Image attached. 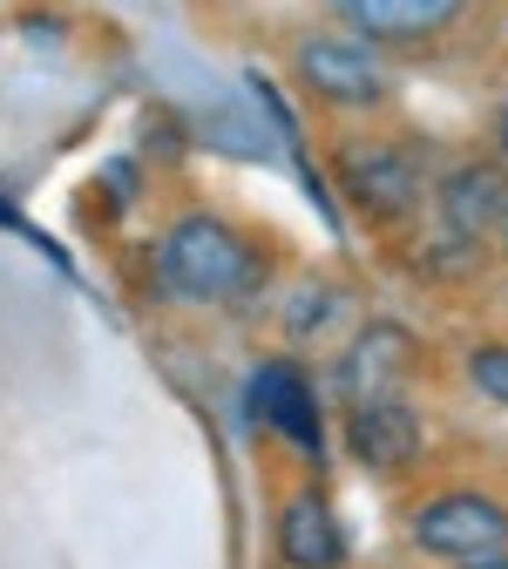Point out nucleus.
<instances>
[{
  "label": "nucleus",
  "instance_id": "obj_13",
  "mask_svg": "<svg viewBox=\"0 0 508 569\" xmlns=\"http://www.w3.org/2000/svg\"><path fill=\"white\" fill-rule=\"evenodd\" d=\"M495 150H501V163H508V102H501V116H495Z\"/></svg>",
  "mask_w": 508,
  "mask_h": 569
},
{
  "label": "nucleus",
  "instance_id": "obj_7",
  "mask_svg": "<svg viewBox=\"0 0 508 569\" xmlns=\"http://www.w3.org/2000/svg\"><path fill=\"white\" fill-rule=\"evenodd\" d=\"M468 0H339V14L367 28V41H427L461 21Z\"/></svg>",
  "mask_w": 508,
  "mask_h": 569
},
{
  "label": "nucleus",
  "instance_id": "obj_4",
  "mask_svg": "<svg viewBox=\"0 0 508 569\" xmlns=\"http://www.w3.org/2000/svg\"><path fill=\"white\" fill-rule=\"evenodd\" d=\"M299 82L319 96V102H339V109H373L387 96V68L367 41H306L299 48Z\"/></svg>",
  "mask_w": 508,
  "mask_h": 569
},
{
  "label": "nucleus",
  "instance_id": "obj_8",
  "mask_svg": "<svg viewBox=\"0 0 508 569\" xmlns=\"http://www.w3.org/2000/svg\"><path fill=\"white\" fill-rule=\"evenodd\" d=\"M278 556L292 569H339L346 542H339V522L326 509V495H292L278 516Z\"/></svg>",
  "mask_w": 508,
  "mask_h": 569
},
{
  "label": "nucleus",
  "instance_id": "obj_12",
  "mask_svg": "<svg viewBox=\"0 0 508 569\" xmlns=\"http://www.w3.org/2000/svg\"><path fill=\"white\" fill-rule=\"evenodd\" d=\"M461 569H508V542H501V549H481V556H468Z\"/></svg>",
  "mask_w": 508,
  "mask_h": 569
},
{
  "label": "nucleus",
  "instance_id": "obj_10",
  "mask_svg": "<svg viewBox=\"0 0 508 569\" xmlns=\"http://www.w3.org/2000/svg\"><path fill=\"white\" fill-rule=\"evenodd\" d=\"M400 373H407V332L373 326L367 339L352 346V367H346L352 393H394V380H400Z\"/></svg>",
  "mask_w": 508,
  "mask_h": 569
},
{
  "label": "nucleus",
  "instance_id": "obj_14",
  "mask_svg": "<svg viewBox=\"0 0 508 569\" xmlns=\"http://www.w3.org/2000/svg\"><path fill=\"white\" fill-rule=\"evenodd\" d=\"M501 238H508V224H501Z\"/></svg>",
  "mask_w": 508,
  "mask_h": 569
},
{
  "label": "nucleus",
  "instance_id": "obj_1",
  "mask_svg": "<svg viewBox=\"0 0 508 569\" xmlns=\"http://www.w3.org/2000/svg\"><path fill=\"white\" fill-rule=\"evenodd\" d=\"M157 271L177 299L190 306H231L245 292H258L265 258L225 224V218H177L170 238L157 244Z\"/></svg>",
  "mask_w": 508,
  "mask_h": 569
},
{
  "label": "nucleus",
  "instance_id": "obj_9",
  "mask_svg": "<svg viewBox=\"0 0 508 569\" xmlns=\"http://www.w3.org/2000/svg\"><path fill=\"white\" fill-rule=\"evenodd\" d=\"M251 400H258V413L271 420V427H285L306 455H319V407H312V387H306V373L299 367H265L258 380H251Z\"/></svg>",
  "mask_w": 508,
  "mask_h": 569
},
{
  "label": "nucleus",
  "instance_id": "obj_2",
  "mask_svg": "<svg viewBox=\"0 0 508 569\" xmlns=\"http://www.w3.org/2000/svg\"><path fill=\"white\" fill-rule=\"evenodd\" d=\"M414 542L427 556H441V562H468V556L508 542V509L481 488H448V495H434V502H420Z\"/></svg>",
  "mask_w": 508,
  "mask_h": 569
},
{
  "label": "nucleus",
  "instance_id": "obj_3",
  "mask_svg": "<svg viewBox=\"0 0 508 569\" xmlns=\"http://www.w3.org/2000/svg\"><path fill=\"white\" fill-rule=\"evenodd\" d=\"M339 183L380 224L407 218L420 203V163H414V150H400V142H346L339 150Z\"/></svg>",
  "mask_w": 508,
  "mask_h": 569
},
{
  "label": "nucleus",
  "instance_id": "obj_5",
  "mask_svg": "<svg viewBox=\"0 0 508 569\" xmlns=\"http://www.w3.org/2000/svg\"><path fill=\"white\" fill-rule=\"evenodd\" d=\"M346 448L367 468L394 475V468H407L420 455V413L400 393H359L352 413H346Z\"/></svg>",
  "mask_w": 508,
  "mask_h": 569
},
{
  "label": "nucleus",
  "instance_id": "obj_11",
  "mask_svg": "<svg viewBox=\"0 0 508 569\" xmlns=\"http://www.w3.org/2000/svg\"><path fill=\"white\" fill-rule=\"evenodd\" d=\"M468 380L481 387V400L508 407V346H475L468 352Z\"/></svg>",
  "mask_w": 508,
  "mask_h": 569
},
{
  "label": "nucleus",
  "instance_id": "obj_6",
  "mask_svg": "<svg viewBox=\"0 0 508 569\" xmlns=\"http://www.w3.org/2000/svg\"><path fill=\"white\" fill-rule=\"evenodd\" d=\"M441 218L455 238H495L508 224V163H461L441 183Z\"/></svg>",
  "mask_w": 508,
  "mask_h": 569
}]
</instances>
